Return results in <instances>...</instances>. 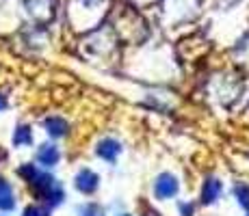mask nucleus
Segmentation results:
<instances>
[{"instance_id":"obj_6","label":"nucleus","mask_w":249,"mask_h":216,"mask_svg":"<svg viewBox=\"0 0 249 216\" xmlns=\"http://www.w3.org/2000/svg\"><path fill=\"white\" fill-rule=\"evenodd\" d=\"M221 193H223V182L217 180V177H208L202 184V190H199V203L202 205L217 203Z\"/></svg>"},{"instance_id":"obj_14","label":"nucleus","mask_w":249,"mask_h":216,"mask_svg":"<svg viewBox=\"0 0 249 216\" xmlns=\"http://www.w3.org/2000/svg\"><path fill=\"white\" fill-rule=\"evenodd\" d=\"M78 216H104V212L98 203H83L78 205Z\"/></svg>"},{"instance_id":"obj_4","label":"nucleus","mask_w":249,"mask_h":216,"mask_svg":"<svg viewBox=\"0 0 249 216\" xmlns=\"http://www.w3.org/2000/svg\"><path fill=\"white\" fill-rule=\"evenodd\" d=\"M41 128H44V132L50 138H54V141L65 138L70 134V123L65 121L63 117H59V115H50V117H46L44 121H41Z\"/></svg>"},{"instance_id":"obj_2","label":"nucleus","mask_w":249,"mask_h":216,"mask_svg":"<svg viewBox=\"0 0 249 216\" xmlns=\"http://www.w3.org/2000/svg\"><path fill=\"white\" fill-rule=\"evenodd\" d=\"M35 162L41 169H54L61 162V147L56 143H41L35 151Z\"/></svg>"},{"instance_id":"obj_11","label":"nucleus","mask_w":249,"mask_h":216,"mask_svg":"<svg viewBox=\"0 0 249 216\" xmlns=\"http://www.w3.org/2000/svg\"><path fill=\"white\" fill-rule=\"evenodd\" d=\"M39 169H41V166L37 165V162H24V165L18 166L16 173H18V177H20L24 184H31V182L35 180V175L39 173Z\"/></svg>"},{"instance_id":"obj_1","label":"nucleus","mask_w":249,"mask_h":216,"mask_svg":"<svg viewBox=\"0 0 249 216\" xmlns=\"http://www.w3.org/2000/svg\"><path fill=\"white\" fill-rule=\"evenodd\" d=\"M180 193V182L176 175L171 173H160L154 182V197L159 201H167V199H174Z\"/></svg>"},{"instance_id":"obj_18","label":"nucleus","mask_w":249,"mask_h":216,"mask_svg":"<svg viewBox=\"0 0 249 216\" xmlns=\"http://www.w3.org/2000/svg\"><path fill=\"white\" fill-rule=\"evenodd\" d=\"M0 216H9V214H4V212H2V214H0Z\"/></svg>"},{"instance_id":"obj_16","label":"nucleus","mask_w":249,"mask_h":216,"mask_svg":"<svg viewBox=\"0 0 249 216\" xmlns=\"http://www.w3.org/2000/svg\"><path fill=\"white\" fill-rule=\"evenodd\" d=\"M7 106H9V98L4 93H0V113H2V110H7Z\"/></svg>"},{"instance_id":"obj_7","label":"nucleus","mask_w":249,"mask_h":216,"mask_svg":"<svg viewBox=\"0 0 249 216\" xmlns=\"http://www.w3.org/2000/svg\"><path fill=\"white\" fill-rule=\"evenodd\" d=\"M54 184H56V177L50 173V169H39V173L35 175V180L28 184V188L35 193L37 199H41V197H44Z\"/></svg>"},{"instance_id":"obj_13","label":"nucleus","mask_w":249,"mask_h":216,"mask_svg":"<svg viewBox=\"0 0 249 216\" xmlns=\"http://www.w3.org/2000/svg\"><path fill=\"white\" fill-rule=\"evenodd\" d=\"M52 210L44 203H31L22 210V216H50Z\"/></svg>"},{"instance_id":"obj_5","label":"nucleus","mask_w":249,"mask_h":216,"mask_svg":"<svg viewBox=\"0 0 249 216\" xmlns=\"http://www.w3.org/2000/svg\"><path fill=\"white\" fill-rule=\"evenodd\" d=\"M119 153H122V143L115 141V138H111V136L98 141V145H95V156H98L100 160L108 162V165H113V162L117 160Z\"/></svg>"},{"instance_id":"obj_3","label":"nucleus","mask_w":249,"mask_h":216,"mask_svg":"<svg viewBox=\"0 0 249 216\" xmlns=\"http://www.w3.org/2000/svg\"><path fill=\"white\" fill-rule=\"evenodd\" d=\"M74 188L78 190L80 195H93L95 190L100 188V175L91 169H80L74 175Z\"/></svg>"},{"instance_id":"obj_15","label":"nucleus","mask_w":249,"mask_h":216,"mask_svg":"<svg viewBox=\"0 0 249 216\" xmlns=\"http://www.w3.org/2000/svg\"><path fill=\"white\" fill-rule=\"evenodd\" d=\"M178 210H180V214H182V216H195V205H193V203H189V201L180 203V205H178Z\"/></svg>"},{"instance_id":"obj_12","label":"nucleus","mask_w":249,"mask_h":216,"mask_svg":"<svg viewBox=\"0 0 249 216\" xmlns=\"http://www.w3.org/2000/svg\"><path fill=\"white\" fill-rule=\"evenodd\" d=\"M234 199H236V203L241 205L243 210L249 212V184L236 182V184H234Z\"/></svg>"},{"instance_id":"obj_8","label":"nucleus","mask_w":249,"mask_h":216,"mask_svg":"<svg viewBox=\"0 0 249 216\" xmlns=\"http://www.w3.org/2000/svg\"><path fill=\"white\" fill-rule=\"evenodd\" d=\"M16 205H18V199H16V190H13L11 182L0 175V212L9 214L16 210Z\"/></svg>"},{"instance_id":"obj_10","label":"nucleus","mask_w":249,"mask_h":216,"mask_svg":"<svg viewBox=\"0 0 249 216\" xmlns=\"http://www.w3.org/2000/svg\"><path fill=\"white\" fill-rule=\"evenodd\" d=\"M39 201H41L44 205H48L50 210L59 208V205H63V201H65V188L59 184V182H56V184L52 186V188L48 190V193H46L44 197H41Z\"/></svg>"},{"instance_id":"obj_17","label":"nucleus","mask_w":249,"mask_h":216,"mask_svg":"<svg viewBox=\"0 0 249 216\" xmlns=\"http://www.w3.org/2000/svg\"><path fill=\"white\" fill-rule=\"evenodd\" d=\"M119 216H130V214H119Z\"/></svg>"},{"instance_id":"obj_9","label":"nucleus","mask_w":249,"mask_h":216,"mask_svg":"<svg viewBox=\"0 0 249 216\" xmlns=\"http://www.w3.org/2000/svg\"><path fill=\"white\" fill-rule=\"evenodd\" d=\"M11 143H13V147H18V150L31 147L33 143H35L33 128L28 126V123H20V126H16V130H13V136H11Z\"/></svg>"}]
</instances>
